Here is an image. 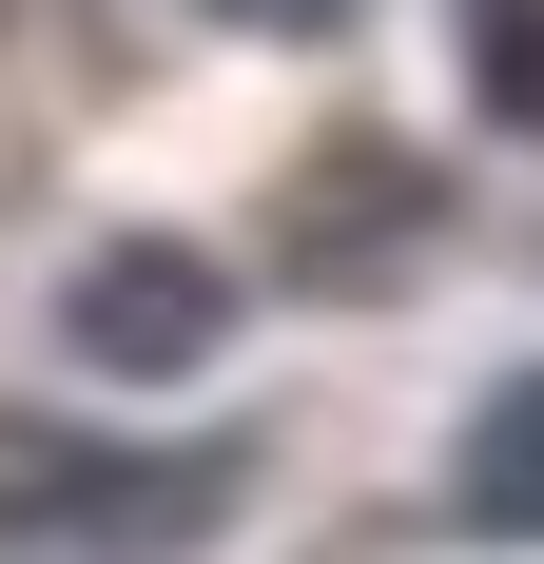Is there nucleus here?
Segmentation results:
<instances>
[{
  "instance_id": "nucleus-1",
  "label": "nucleus",
  "mask_w": 544,
  "mask_h": 564,
  "mask_svg": "<svg viewBox=\"0 0 544 564\" xmlns=\"http://www.w3.org/2000/svg\"><path fill=\"white\" fill-rule=\"evenodd\" d=\"M233 448H58V429H0V564H175L215 545Z\"/></svg>"
},
{
  "instance_id": "nucleus-2",
  "label": "nucleus",
  "mask_w": 544,
  "mask_h": 564,
  "mask_svg": "<svg viewBox=\"0 0 544 564\" xmlns=\"http://www.w3.org/2000/svg\"><path fill=\"white\" fill-rule=\"evenodd\" d=\"M58 350H78L98 390H175V370L233 350V273L195 234H98V253L58 273Z\"/></svg>"
},
{
  "instance_id": "nucleus-4",
  "label": "nucleus",
  "mask_w": 544,
  "mask_h": 564,
  "mask_svg": "<svg viewBox=\"0 0 544 564\" xmlns=\"http://www.w3.org/2000/svg\"><path fill=\"white\" fill-rule=\"evenodd\" d=\"M487 98L544 117V0H487Z\"/></svg>"
},
{
  "instance_id": "nucleus-5",
  "label": "nucleus",
  "mask_w": 544,
  "mask_h": 564,
  "mask_svg": "<svg viewBox=\"0 0 544 564\" xmlns=\"http://www.w3.org/2000/svg\"><path fill=\"white\" fill-rule=\"evenodd\" d=\"M233 40H330V20H350V0H215Z\"/></svg>"
},
{
  "instance_id": "nucleus-3",
  "label": "nucleus",
  "mask_w": 544,
  "mask_h": 564,
  "mask_svg": "<svg viewBox=\"0 0 544 564\" xmlns=\"http://www.w3.org/2000/svg\"><path fill=\"white\" fill-rule=\"evenodd\" d=\"M447 507L487 525V545H544V370H505L467 409V467H447Z\"/></svg>"
}]
</instances>
